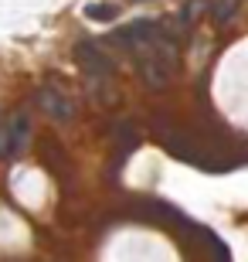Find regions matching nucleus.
Instances as JSON below:
<instances>
[{"label":"nucleus","instance_id":"8","mask_svg":"<svg viewBox=\"0 0 248 262\" xmlns=\"http://www.w3.org/2000/svg\"><path fill=\"white\" fill-rule=\"evenodd\" d=\"M112 136H116V143H119V150H123V154H129L133 146H140V133H136V126L129 123V119H116Z\"/></svg>","mask_w":248,"mask_h":262},{"label":"nucleus","instance_id":"7","mask_svg":"<svg viewBox=\"0 0 248 262\" xmlns=\"http://www.w3.org/2000/svg\"><path fill=\"white\" fill-rule=\"evenodd\" d=\"M82 14H85L88 20H96V24H112V20L119 17V4H116V0H92V4L82 7Z\"/></svg>","mask_w":248,"mask_h":262},{"label":"nucleus","instance_id":"5","mask_svg":"<svg viewBox=\"0 0 248 262\" xmlns=\"http://www.w3.org/2000/svg\"><path fill=\"white\" fill-rule=\"evenodd\" d=\"M38 106L44 109L51 119H58V123H68V119L75 116L72 99H68L65 92H55V89H41V92H38Z\"/></svg>","mask_w":248,"mask_h":262},{"label":"nucleus","instance_id":"2","mask_svg":"<svg viewBox=\"0 0 248 262\" xmlns=\"http://www.w3.org/2000/svg\"><path fill=\"white\" fill-rule=\"evenodd\" d=\"M31 146V119L28 109H17L10 119L0 123V157H20Z\"/></svg>","mask_w":248,"mask_h":262},{"label":"nucleus","instance_id":"4","mask_svg":"<svg viewBox=\"0 0 248 262\" xmlns=\"http://www.w3.org/2000/svg\"><path fill=\"white\" fill-rule=\"evenodd\" d=\"M75 61L82 65V72L92 75V78H112V72H116L112 58L105 55V48L96 45V41H78L75 45Z\"/></svg>","mask_w":248,"mask_h":262},{"label":"nucleus","instance_id":"10","mask_svg":"<svg viewBox=\"0 0 248 262\" xmlns=\"http://www.w3.org/2000/svg\"><path fill=\"white\" fill-rule=\"evenodd\" d=\"M200 7H208V0H191V4L184 7V20H187V24H191V20H197Z\"/></svg>","mask_w":248,"mask_h":262},{"label":"nucleus","instance_id":"11","mask_svg":"<svg viewBox=\"0 0 248 262\" xmlns=\"http://www.w3.org/2000/svg\"><path fill=\"white\" fill-rule=\"evenodd\" d=\"M136 4H150V0H136Z\"/></svg>","mask_w":248,"mask_h":262},{"label":"nucleus","instance_id":"1","mask_svg":"<svg viewBox=\"0 0 248 262\" xmlns=\"http://www.w3.org/2000/svg\"><path fill=\"white\" fill-rule=\"evenodd\" d=\"M177 65H181V51H177V41L170 34H163L156 45L140 51V72H143L146 85L150 89H167L177 75Z\"/></svg>","mask_w":248,"mask_h":262},{"label":"nucleus","instance_id":"3","mask_svg":"<svg viewBox=\"0 0 248 262\" xmlns=\"http://www.w3.org/2000/svg\"><path fill=\"white\" fill-rule=\"evenodd\" d=\"M163 34H160V24L156 20H133V24H126V28H119L112 34V45L123 51H140L150 48V45H156Z\"/></svg>","mask_w":248,"mask_h":262},{"label":"nucleus","instance_id":"6","mask_svg":"<svg viewBox=\"0 0 248 262\" xmlns=\"http://www.w3.org/2000/svg\"><path fill=\"white\" fill-rule=\"evenodd\" d=\"M41 157H44V164H48V167H55V170H58L61 177H68V174H72V160L65 157L61 143L55 146V140H51V136H44V140H41Z\"/></svg>","mask_w":248,"mask_h":262},{"label":"nucleus","instance_id":"9","mask_svg":"<svg viewBox=\"0 0 248 262\" xmlns=\"http://www.w3.org/2000/svg\"><path fill=\"white\" fill-rule=\"evenodd\" d=\"M211 20H214V24H228L231 17H235V7H238V0H214V4H211Z\"/></svg>","mask_w":248,"mask_h":262}]
</instances>
